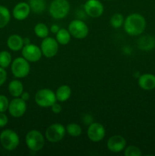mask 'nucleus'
<instances>
[{
    "mask_svg": "<svg viewBox=\"0 0 155 156\" xmlns=\"http://www.w3.org/2000/svg\"><path fill=\"white\" fill-rule=\"evenodd\" d=\"M146 28V20L141 15L133 13L124 21V30L130 36H138Z\"/></svg>",
    "mask_w": 155,
    "mask_h": 156,
    "instance_id": "1",
    "label": "nucleus"
},
{
    "mask_svg": "<svg viewBox=\"0 0 155 156\" xmlns=\"http://www.w3.org/2000/svg\"><path fill=\"white\" fill-rule=\"evenodd\" d=\"M70 4L68 0H53L49 7L50 15L55 19H62L68 15Z\"/></svg>",
    "mask_w": 155,
    "mask_h": 156,
    "instance_id": "2",
    "label": "nucleus"
},
{
    "mask_svg": "<svg viewBox=\"0 0 155 156\" xmlns=\"http://www.w3.org/2000/svg\"><path fill=\"white\" fill-rule=\"evenodd\" d=\"M0 143L6 150L13 151L19 146V136L12 129H5L0 133Z\"/></svg>",
    "mask_w": 155,
    "mask_h": 156,
    "instance_id": "3",
    "label": "nucleus"
},
{
    "mask_svg": "<svg viewBox=\"0 0 155 156\" xmlns=\"http://www.w3.org/2000/svg\"><path fill=\"white\" fill-rule=\"evenodd\" d=\"M25 143L30 150L33 152H39L43 148L45 139L40 131L32 129L26 135Z\"/></svg>",
    "mask_w": 155,
    "mask_h": 156,
    "instance_id": "4",
    "label": "nucleus"
},
{
    "mask_svg": "<svg viewBox=\"0 0 155 156\" xmlns=\"http://www.w3.org/2000/svg\"><path fill=\"white\" fill-rule=\"evenodd\" d=\"M34 99L36 105L41 108H50L57 101L56 93L49 88L39 90L35 94Z\"/></svg>",
    "mask_w": 155,
    "mask_h": 156,
    "instance_id": "5",
    "label": "nucleus"
},
{
    "mask_svg": "<svg viewBox=\"0 0 155 156\" xmlns=\"http://www.w3.org/2000/svg\"><path fill=\"white\" fill-rule=\"evenodd\" d=\"M12 73L15 77L22 79L29 74L30 66L29 62L24 57H18L12 62Z\"/></svg>",
    "mask_w": 155,
    "mask_h": 156,
    "instance_id": "6",
    "label": "nucleus"
},
{
    "mask_svg": "<svg viewBox=\"0 0 155 156\" xmlns=\"http://www.w3.org/2000/svg\"><path fill=\"white\" fill-rule=\"evenodd\" d=\"M68 30L71 34V36L76 39H84L86 37L89 32L88 25L81 20H73L68 24Z\"/></svg>",
    "mask_w": 155,
    "mask_h": 156,
    "instance_id": "7",
    "label": "nucleus"
},
{
    "mask_svg": "<svg viewBox=\"0 0 155 156\" xmlns=\"http://www.w3.org/2000/svg\"><path fill=\"white\" fill-rule=\"evenodd\" d=\"M65 128L61 123H53L46 129L45 133L46 139L50 143H58L64 138Z\"/></svg>",
    "mask_w": 155,
    "mask_h": 156,
    "instance_id": "8",
    "label": "nucleus"
},
{
    "mask_svg": "<svg viewBox=\"0 0 155 156\" xmlns=\"http://www.w3.org/2000/svg\"><path fill=\"white\" fill-rule=\"evenodd\" d=\"M40 49L43 55L47 58H52L56 56L59 50V43L56 39L50 37L43 38L40 44Z\"/></svg>",
    "mask_w": 155,
    "mask_h": 156,
    "instance_id": "9",
    "label": "nucleus"
},
{
    "mask_svg": "<svg viewBox=\"0 0 155 156\" xmlns=\"http://www.w3.org/2000/svg\"><path fill=\"white\" fill-rule=\"evenodd\" d=\"M22 56L27 59L28 62H35L39 61L42 57V51L40 47L35 44H24L22 48Z\"/></svg>",
    "mask_w": 155,
    "mask_h": 156,
    "instance_id": "10",
    "label": "nucleus"
},
{
    "mask_svg": "<svg viewBox=\"0 0 155 156\" xmlns=\"http://www.w3.org/2000/svg\"><path fill=\"white\" fill-rule=\"evenodd\" d=\"M84 12L91 18H100L103 13V4L99 0H87L84 5Z\"/></svg>",
    "mask_w": 155,
    "mask_h": 156,
    "instance_id": "11",
    "label": "nucleus"
},
{
    "mask_svg": "<svg viewBox=\"0 0 155 156\" xmlns=\"http://www.w3.org/2000/svg\"><path fill=\"white\" fill-rule=\"evenodd\" d=\"M9 114L14 117H21L25 114L27 111V104L25 101L21 98H15L9 102Z\"/></svg>",
    "mask_w": 155,
    "mask_h": 156,
    "instance_id": "12",
    "label": "nucleus"
},
{
    "mask_svg": "<svg viewBox=\"0 0 155 156\" xmlns=\"http://www.w3.org/2000/svg\"><path fill=\"white\" fill-rule=\"evenodd\" d=\"M87 134L90 140L94 143H98L105 137L106 129L101 123H92L88 126Z\"/></svg>",
    "mask_w": 155,
    "mask_h": 156,
    "instance_id": "13",
    "label": "nucleus"
},
{
    "mask_svg": "<svg viewBox=\"0 0 155 156\" xmlns=\"http://www.w3.org/2000/svg\"><path fill=\"white\" fill-rule=\"evenodd\" d=\"M126 147V140L122 136L115 135L109 137L107 141V148L110 152H120Z\"/></svg>",
    "mask_w": 155,
    "mask_h": 156,
    "instance_id": "14",
    "label": "nucleus"
},
{
    "mask_svg": "<svg viewBox=\"0 0 155 156\" xmlns=\"http://www.w3.org/2000/svg\"><path fill=\"white\" fill-rule=\"evenodd\" d=\"M30 11L31 10H30V7L28 3L21 2L14 7L12 15L16 20L22 21V20L26 19L29 16Z\"/></svg>",
    "mask_w": 155,
    "mask_h": 156,
    "instance_id": "15",
    "label": "nucleus"
},
{
    "mask_svg": "<svg viewBox=\"0 0 155 156\" xmlns=\"http://www.w3.org/2000/svg\"><path fill=\"white\" fill-rule=\"evenodd\" d=\"M138 85L144 91H150L155 88V76L150 73H145L138 78Z\"/></svg>",
    "mask_w": 155,
    "mask_h": 156,
    "instance_id": "16",
    "label": "nucleus"
},
{
    "mask_svg": "<svg viewBox=\"0 0 155 156\" xmlns=\"http://www.w3.org/2000/svg\"><path fill=\"white\" fill-rule=\"evenodd\" d=\"M7 45L12 51H18L24 47V39L18 34H12L8 38Z\"/></svg>",
    "mask_w": 155,
    "mask_h": 156,
    "instance_id": "17",
    "label": "nucleus"
},
{
    "mask_svg": "<svg viewBox=\"0 0 155 156\" xmlns=\"http://www.w3.org/2000/svg\"><path fill=\"white\" fill-rule=\"evenodd\" d=\"M71 94V89L68 85H63L57 88L56 92V97L57 101L60 102H65L70 98Z\"/></svg>",
    "mask_w": 155,
    "mask_h": 156,
    "instance_id": "18",
    "label": "nucleus"
},
{
    "mask_svg": "<svg viewBox=\"0 0 155 156\" xmlns=\"http://www.w3.org/2000/svg\"><path fill=\"white\" fill-rule=\"evenodd\" d=\"M9 91L12 96L15 98L21 97V94L24 91V86L21 81L15 79L12 80L9 84Z\"/></svg>",
    "mask_w": 155,
    "mask_h": 156,
    "instance_id": "19",
    "label": "nucleus"
},
{
    "mask_svg": "<svg viewBox=\"0 0 155 156\" xmlns=\"http://www.w3.org/2000/svg\"><path fill=\"white\" fill-rule=\"evenodd\" d=\"M138 46L142 50H150L155 47V39L149 35L141 37L138 41Z\"/></svg>",
    "mask_w": 155,
    "mask_h": 156,
    "instance_id": "20",
    "label": "nucleus"
},
{
    "mask_svg": "<svg viewBox=\"0 0 155 156\" xmlns=\"http://www.w3.org/2000/svg\"><path fill=\"white\" fill-rule=\"evenodd\" d=\"M56 34V41L61 45H66L71 41V34L69 33L68 30L65 28L59 29Z\"/></svg>",
    "mask_w": 155,
    "mask_h": 156,
    "instance_id": "21",
    "label": "nucleus"
},
{
    "mask_svg": "<svg viewBox=\"0 0 155 156\" xmlns=\"http://www.w3.org/2000/svg\"><path fill=\"white\" fill-rule=\"evenodd\" d=\"M30 10L36 14L42 13L46 9L45 0H29Z\"/></svg>",
    "mask_w": 155,
    "mask_h": 156,
    "instance_id": "22",
    "label": "nucleus"
},
{
    "mask_svg": "<svg viewBox=\"0 0 155 156\" xmlns=\"http://www.w3.org/2000/svg\"><path fill=\"white\" fill-rule=\"evenodd\" d=\"M11 19V14L9 9L0 5V29L5 27Z\"/></svg>",
    "mask_w": 155,
    "mask_h": 156,
    "instance_id": "23",
    "label": "nucleus"
},
{
    "mask_svg": "<svg viewBox=\"0 0 155 156\" xmlns=\"http://www.w3.org/2000/svg\"><path fill=\"white\" fill-rule=\"evenodd\" d=\"M34 33L38 37L45 38L49 35V28L43 23H38L34 27Z\"/></svg>",
    "mask_w": 155,
    "mask_h": 156,
    "instance_id": "24",
    "label": "nucleus"
},
{
    "mask_svg": "<svg viewBox=\"0 0 155 156\" xmlns=\"http://www.w3.org/2000/svg\"><path fill=\"white\" fill-rule=\"evenodd\" d=\"M65 130L68 133V135L72 137H78L81 134L82 129L80 125L77 123H69L66 126Z\"/></svg>",
    "mask_w": 155,
    "mask_h": 156,
    "instance_id": "25",
    "label": "nucleus"
},
{
    "mask_svg": "<svg viewBox=\"0 0 155 156\" xmlns=\"http://www.w3.org/2000/svg\"><path fill=\"white\" fill-rule=\"evenodd\" d=\"M12 55L9 52L6 50L0 52V66L5 69L10 66L12 63Z\"/></svg>",
    "mask_w": 155,
    "mask_h": 156,
    "instance_id": "26",
    "label": "nucleus"
},
{
    "mask_svg": "<svg viewBox=\"0 0 155 156\" xmlns=\"http://www.w3.org/2000/svg\"><path fill=\"white\" fill-rule=\"evenodd\" d=\"M124 24V18L119 13L114 14L110 18V24L114 28H119Z\"/></svg>",
    "mask_w": 155,
    "mask_h": 156,
    "instance_id": "27",
    "label": "nucleus"
},
{
    "mask_svg": "<svg viewBox=\"0 0 155 156\" xmlns=\"http://www.w3.org/2000/svg\"><path fill=\"white\" fill-rule=\"evenodd\" d=\"M124 155L126 156H141V151L135 146H129L125 148Z\"/></svg>",
    "mask_w": 155,
    "mask_h": 156,
    "instance_id": "28",
    "label": "nucleus"
},
{
    "mask_svg": "<svg viewBox=\"0 0 155 156\" xmlns=\"http://www.w3.org/2000/svg\"><path fill=\"white\" fill-rule=\"evenodd\" d=\"M9 101L6 96L0 94V112L5 113L9 109Z\"/></svg>",
    "mask_w": 155,
    "mask_h": 156,
    "instance_id": "29",
    "label": "nucleus"
},
{
    "mask_svg": "<svg viewBox=\"0 0 155 156\" xmlns=\"http://www.w3.org/2000/svg\"><path fill=\"white\" fill-rule=\"evenodd\" d=\"M8 122H9V118L7 115L3 112H0V128L5 126Z\"/></svg>",
    "mask_w": 155,
    "mask_h": 156,
    "instance_id": "30",
    "label": "nucleus"
},
{
    "mask_svg": "<svg viewBox=\"0 0 155 156\" xmlns=\"http://www.w3.org/2000/svg\"><path fill=\"white\" fill-rule=\"evenodd\" d=\"M6 79H7V73L4 68L0 66V86H2L5 82Z\"/></svg>",
    "mask_w": 155,
    "mask_h": 156,
    "instance_id": "31",
    "label": "nucleus"
},
{
    "mask_svg": "<svg viewBox=\"0 0 155 156\" xmlns=\"http://www.w3.org/2000/svg\"><path fill=\"white\" fill-rule=\"evenodd\" d=\"M50 108H51L52 111L53 113H55V114H59L62 111V106L59 104L56 103V102L53 104Z\"/></svg>",
    "mask_w": 155,
    "mask_h": 156,
    "instance_id": "32",
    "label": "nucleus"
},
{
    "mask_svg": "<svg viewBox=\"0 0 155 156\" xmlns=\"http://www.w3.org/2000/svg\"><path fill=\"white\" fill-rule=\"evenodd\" d=\"M83 121L84 122V123H86V124L90 125L91 123H92V121H93L92 117H91V115H89V114H87V115H85L84 117Z\"/></svg>",
    "mask_w": 155,
    "mask_h": 156,
    "instance_id": "33",
    "label": "nucleus"
},
{
    "mask_svg": "<svg viewBox=\"0 0 155 156\" xmlns=\"http://www.w3.org/2000/svg\"><path fill=\"white\" fill-rule=\"evenodd\" d=\"M21 98H22L23 100L25 101H27L29 100V98H30V94H29L28 92H24L23 91V93L21 94Z\"/></svg>",
    "mask_w": 155,
    "mask_h": 156,
    "instance_id": "34",
    "label": "nucleus"
},
{
    "mask_svg": "<svg viewBox=\"0 0 155 156\" xmlns=\"http://www.w3.org/2000/svg\"><path fill=\"white\" fill-rule=\"evenodd\" d=\"M59 26L56 25V24H53V25H52L51 27H50V30H51V32H53V34H56L58 31H59Z\"/></svg>",
    "mask_w": 155,
    "mask_h": 156,
    "instance_id": "35",
    "label": "nucleus"
},
{
    "mask_svg": "<svg viewBox=\"0 0 155 156\" xmlns=\"http://www.w3.org/2000/svg\"><path fill=\"white\" fill-rule=\"evenodd\" d=\"M106 1H112V0H106Z\"/></svg>",
    "mask_w": 155,
    "mask_h": 156,
    "instance_id": "36",
    "label": "nucleus"
},
{
    "mask_svg": "<svg viewBox=\"0 0 155 156\" xmlns=\"http://www.w3.org/2000/svg\"><path fill=\"white\" fill-rule=\"evenodd\" d=\"M86 1H87V0H86Z\"/></svg>",
    "mask_w": 155,
    "mask_h": 156,
    "instance_id": "37",
    "label": "nucleus"
}]
</instances>
